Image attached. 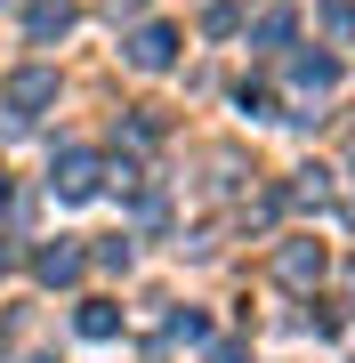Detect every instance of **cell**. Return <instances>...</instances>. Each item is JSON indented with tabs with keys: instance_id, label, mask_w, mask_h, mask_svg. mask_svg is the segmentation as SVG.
I'll return each mask as SVG.
<instances>
[{
	"instance_id": "3957f363",
	"label": "cell",
	"mask_w": 355,
	"mask_h": 363,
	"mask_svg": "<svg viewBox=\"0 0 355 363\" xmlns=\"http://www.w3.org/2000/svg\"><path fill=\"white\" fill-rule=\"evenodd\" d=\"M57 194H65V202H89L97 194V162L89 154H65V162H57Z\"/></svg>"
},
{
	"instance_id": "277c9868",
	"label": "cell",
	"mask_w": 355,
	"mask_h": 363,
	"mask_svg": "<svg viewBox=\"0 0 355 363\" xmlns=\"http://www.w3.org/2000/svg\"><path fill=\"white\" fill-rule=\"evenodd\" d=\"M49 97H57V73H16V81H9V105H16L25 121H33V113H40Z\"/></svg>"
},
{
	"instance_id": "6da1fadb",
	"label": "cell",
	"mask_w": 355,
	"mask_h": 363,
	"mask_svg": "<svg viewBox=\"0 0 355 363\" xmlns=\"http://www.w3.org/2000/svg\"><path fill=\"white\" fill-rule=\"evenodd\" d=\"M275 274H283V283H315V274H323V242H283L275 250Z\"/></svg>"
},
{
	"instance_id": "5b68a950",
	"label": "cell",
	"mask_w": 355,
	"mask_h": 363,
	"mask_svg": "<svg viewBox=\"0 0 355 363\" xmlns=\"http://www.w3.org/2000/svg\"><path fill=\"white\" fill-rule=\"evenodd\" d=\"M73 25V0H33V40H57Z\"/></svg>"
},
{
	"instance_id": "30bf717a",
	"label": "cell",
	"mask_w": 355,
	"mask_h": 363,
	"mask_svg": "<svg viewBox=\"0 0 355 363\" xmlns=\"http://www.w3.org/2000/svg\"><path fill=\"white\" fill-rule=\"evenodd\" d=\"M0 267H9V250H0Z\"/></svg>"
},
{
	"instance_id": "ba28073f",
	"label": "cell",
	"mask_w": 355,
	"mask_h": 363,
	"mask_svg": "<svg viewBox=\"0 0 355 363\" xmlns=\"http://www.w3.org/2000/svg\"><path fill=\"white\" fill-rule=\"evenodd\" d=\"M137 9H145V0H113V16H137Z\"/></svg>"
},
{
	"instance_id": "9c48e42d",
	"label": "cell",
	"mask_w": 355,
	"mask_h": 363,
	"mask_svg": "<svg viewBox=\"0 0 355 363\" xmlns=\"http://www.w3.org/2000/svg\"><path fill=\"white\" fill-rule=\"evenodd\" d=\"M0 210H9V186H0Z\"/></svg>"
},
{
	"instance_id": "7a4b0ae2",
	"label": "cell",
	"mask_w": 355,
	"mask_h": 363,
	"mask_svg": "<svg viewBox=\"0 0 355 363\" xmlns=\"http://www.w3.org/2000/svg\"><path fill=\"white\" fill-rule=\"evenodd\" d=\"M170 49H178V33H170V25H145V33L130 40V65H145V73H162V65H170Z\"/></svg>"
},
{
	"instance_id": "8992f818",
	"label": "cell",
	"mask_w": 355,
	"mask_h": 363,
	"mask_svg": "<svg viewBox=\"0 0 355 363\" xmlns=\"http://www.w3.org/2000/svg\"><path fill=\"white\" fill-rule=\"evenodd\" d=\"M73 274H81V250H65V242L40 250V283H73Z\"/></svg>"
},
{
	"instance_id": "52a82bcc",
	"label": "cell",
	"mask_w": 355,
	"mask_h": 363,
	"mask_svg": "<svg viewBox=\"0 0 355 363\" xmlns=\"http://www.w3.org/2000/svg\"><path fill=\"white\" fill-rule=\"evenodd\" d=\"M81 331H89V339H113V331H121V315L106 307V298H89V307H81Z\"/></svg>"
}]
</instances>
